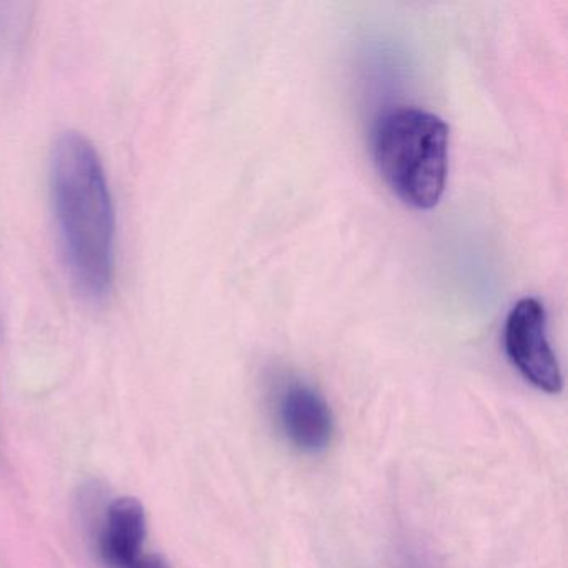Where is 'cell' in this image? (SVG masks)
Wrapping results in <instances>:
<instances>
[{"mask_svg": "<svg viewBox=\"0 0 568 568\" xmlns=\"http://www.w3.org/2000/svg\"><path fill=\"white\" fill-rule=\"evenodd\" d=\"M504 345L508 361L528 384L547 394H560L564 377L548 342L547 311L538 298H520L508 312Z\"/></svg>", "mask_w": 568, "mask_h": 568, "instance_id": "3", "label": "cell"}, {"mask_svg": "<svg viewBox=\"0 0 568 568\" xmlns=\"http://www.w3.org/2000/svg\"><path fill=\"white\" fill-rule=\"evenodd\" d=\"M51 202L62 257L85 301H105L115 282L118 221L101 155L79 132H65L51 158Z\"/></svg>", "mask_w": 568, "mask_h": 568, "instance_id": "1", "label": "cell"}, {"mask_svg": "<svg viewBox=\"0 0 568 568\" xmlns=\"http://www.w3.org/2000/svg\"><path fill=\"white\" fill-rule=\"evenodd\" d=\"M448 125L418 108L385 112L372 138L374 161L385 184L418 211L440 202L448 175Z\"/></svg>", "mask_w": 568, "mask_h": 568, "instance_id": "2", "label": "cell"}, {"mask_svg": "<svg viewBox=\"0 0 568 568\" xmlns=\"http://www.w3.org/2000/svg\"><path fill=\"white\" fill-rule=\"evenodd\" d=\"M131 568H172L162 555L142 554Z\"/></svg>", "mask_w": 568, "mask_h": 568, "instance_id": "6", "label": "cell"}, {"mask_svg": "<svg viewBox=\"0 0 568 568\" xmlns=\"http://www.w3.org/2000/svg\"><path fill=\"white\" fill-rule=\"evenodd\" d=\"M277 418L287 440L305 454H321L335 434V418L324 395L304 382L282 388Z\"/></svg>", "mask_w": 568, "mask_h": 568, "instance_id": "4", "label": "cell"}, {"mask_svg": "<svg viewBox=\"0 0 568 568\" xmlns=\"http://www.w3.org/2000/svg\"><path fill=\"white\" fill-rule=\"evenodd\" d=\"M148 517L134 497L112 501L98 537L99 557L108 568H131L144 554Z\"/></svg>", "mask_w": 568, "mask_h": 568, "instance_id": "5", "label": "cell"}]
</instances>
